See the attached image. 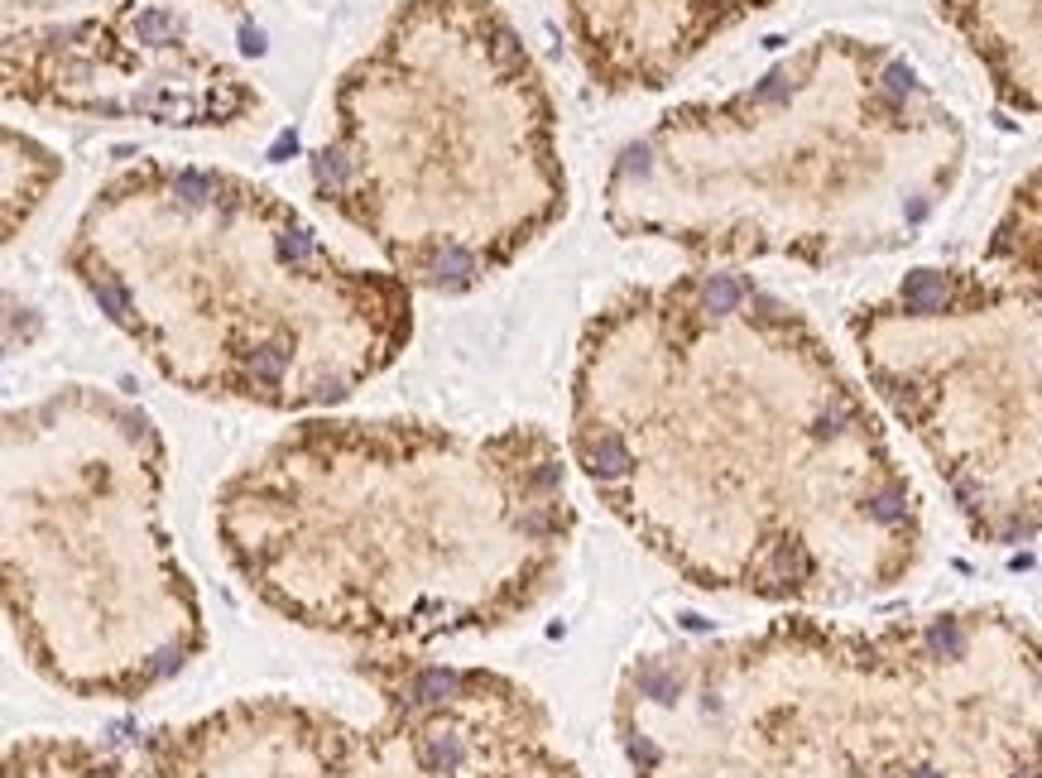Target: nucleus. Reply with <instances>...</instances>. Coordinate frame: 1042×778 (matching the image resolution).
Returning <instances> with one entry per match:
<instances>
[{
  "instance_id": "obj_1",
  "label": "nucleus",
  "mask_w": 1042,
  "mask_h": 778,
  "mask_svg": "<svg viewBox=\"0 0 1042 778\" xmlns=\"http://www.w3.org/2000/svg\"><path fill=\"white\" fill-rule=\"evenodd\" d=\"M572 462L682 582L855 606L913 577L922 495L865 389L745 274L634 284L586 322Z\"/></svg>"
},
{
  "instance_id": "obj_2",
  "label": "nucleus",
  "mask_w": 1042,
  "mask_h": 778,
  "mask_svg": "<svg viewBox=\"0 0 1042 778\" xmlns=\"http://www.w3.org/2000/svg\"><path fill=\"white\" fill-rule=\"evenodd\" d=\"M265 610L351 649H428L514 625L577 538L567 457L538 423L303 418L212 500Z\"/></svg>"
},
{
  "instance_id": "obj_3",
  "label": "nucleus",
  "mask_w": 1042,
  "mask_h": 778,
  "mask_svg": "<svg viewBox=\"0 0 1042 778\" xmlns=\"http://www.w3.org/2000/svg\"><path fill=\"white\" fill-rule=\"evenodd\" d=\"M615 740L630 778H1042V630L1004 606L778 615L639 654Z\"/></svg>"
},
{
  "instance_id": "obj_4",
  "label": "nucleus",
  "mask_w": 1042,
  "mask_h": 778,
  "mask_svg": "<svg viewBox=\"0 0 1042 778\" xmlns=\"http://www.w3.org/2000/svg\"><path fill=\"white\" fill-rule=\"evenodd\" d=\"M966 169V130L884 44L817 34L721 101L663 111L615 154L606 221L706 265L831 269L908 250Z\"/></svg>"
},
{
  "instance_id": "obj_5",
  "label": "nucleus",
  "mask_w": 1042,
  "mask_h": 778,
  "mask_svg": "<svg viewBox=\"0 0 1042 778\" xmlns=\"http://www.w3.org/2000/svg\"><path fill=\"white\" fill-rule=\"evenodd\" d=\"M63 265L197 399L317 414L409 351L413 289L337 255L241 173L140 159L82 207Z\"/></svg>"
},
{
  "instance_id": "obj_6",
  "label": "nucleus",
  "mask_w": 1042,
  "mask_h": 778,
  "mask_svg": "<svg viewBox=\"0 0 1042 778\" xmlns=\"http://www.w3.org/2000/svg\"><path fill=\"white\" fill-rule=\"evenodd\" d=\"M313 188L409 289L457 298L567 217L558 106L495 0H404L337 77Z\"/></svg>"
},
{
  "instance_id": "obj_7",
  "label": "nucleus",
  "mask_w": 1042,
  "mask_h": 778,
  "mask_svg": "<svg viewBox=\"0 0 1042 778\" xmlns=\"http://www.w3.org/2000/svg\"><path fill=\"white\" fill-rule=\"evenodd\" d=\"M159 423L101 385L5 414V615L25 663L82 702H140L207 649L164 529Z\"/></svg>"
},
{
  "instance_id": "obj_8",
  "label": "nucleus",
  "mask_w": 1042,
  "mask_h": 778,
  "mask_svg": "<svg viewBox=\"0 0 1042 778\" xmlns=\"http://www.w3.org/2000/svg\"><path fill=\"white\" fill-rule=\"evenodd\" d=\"M879 404L913 433L970 538L1042 534V284L922 265L850 313Z\"/></svg>"
},
{
  "instance_id": "obj_9",
  "label": "nucleus",
  "mask_w": 1042,
  "mask_h": 778,
  "mask_svg": "<svg viewBox=\"0 0 1042 778\" xmlns=\"http://www.w3.org/2000/svg\"><path fill=\"white\" fill-rule=\"evenodd\" d=\"M5 101L159 130H231L260 87L164 0H116L97 15L5 29Z\"/></svg>"
},
{
  "instance_id": "obj_10",
  "label": "nucleus",
  "mask_w": 1042,
  "mask_h": 778,
  "mask_svg": "<svg viewBox=\"0 0 1042 778\" xmlns=\"http://www.w3.org/2000/svg\"><path fill=\"white\" fill-rule=\"evenodd\" d=\"M351 673L433 778H582L553 745L548 706L519 678L437 663L423 649H356Z\"/></svg>"
},
{
  "instance_id": "obj_11",
  "label": "nucleus",
  "mask_w": 1042,
  "mask_h": 778,
  "mask_svg": "<svg viewBox=\"0 0 1042 778\" xmlns=\"http://www.w3.org/2000/svg\"><path fill=\"white\" fill-rule=\"evenodd\" d=\"M145 778H433L409 735L298 697H241L193 721L140 730Z\"/></svg>"
},
{
  "instance_id": "obj_12",
  "label": "nucleus",
  "mask_w": 1042,
  "mask_h": 778,
  "mask_svg": "<svg viewBox=\"0 0 1042 778\" xmlns=\"http://www.w3.org/2000/svg\"><path fill=\"white\" fill-rule=\"evenodd\" d=\"M774 0H562L586 77L610 92H658L721 34Z\"/></svg>"
},
{
  "instance_id": "obj_13",
  "label": "nucleus",
  "mask_w": 1042,
  "mask_h": 778,
  "mask_svg": "<svg viewBox=\"0 0 1042 778\" xmlns=\"http://www.w3.org/2000/svg\"><path fill=\"white\" fill-rule=\"evenodd\" d=\"M1009 111L1042 116V0H937Z\"/></svg>"
},
{
  "instance_id": "obj_14",
  "label": "nucleus",
  "mask_w": 1042,
  "mask_h": 778,
  "mask_svg": "<svg viewBox=\"0 0 1042 778\" xmlns=\"http://www.w3.org/2000/svg\"><path fill=\"white\" fill-rule=\"evenodd\" d=\"M5 778H145L116 754L73 735H20L5 750Z\"/></svg>"
},
{
  "instance_id": "obj_15",
  "label": "nucleus",
  "mask_w": 1042,
  "mask_h": 778,
  "mask_svg": "<svg viewBox=\"0 0 1042 778\" xmlns=\"http://www.w3.org/2000/svg\"><path fill=\"white\" fill-rule=\"evenodd\" d=\"M985 260L1042 284V169L1018 178V188L1009 193L1004 212L994 221Z\"/></svg>"
},
{
  "instance_id": "obj_16",
  "label": "nucleus",
  "mask_w": 1042,
  "mask_h": 778,
  "mask_svg": "<svg viewBox=\"0 0 1042 778\" xmlns=\"http://www.w3.org/2000/svg\"><path fill=\"white\" fill-rule=\"evenodd\" d=\"M63 178V159L44 149L34 135L5 125V241L25 231V221L39 212V202Z\"/></svg>"
},
{
  "instance_id": "obj_17",
  "label": "nucleus",
  "mask_w": 1042,
  "mask_h": 778,
  "mask_svg": "<svg viewBox=\"0 0 1042 778\" xmlns=\"http://www.w3.org/2000/svg\"><path fill=\"white\" fill-rule=\"evenodd\" d=\"M221 10H245V0H217Z\"/></svg>"
}]
</instances>
